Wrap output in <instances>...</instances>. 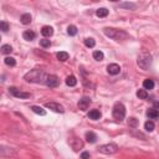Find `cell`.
<instances>
[{
	"label": "cell",
	"mask_w": 159,
	"mask_h": 159,
	"mask_svg": "<svg viewBox=\"0 0 159 159\" xmlns=\"http://www.w3.org/2000/svg\"><path fill=\"white\" fill-rule=\"evenodd\" d=\"M24 78H25V81H26V82L44 83L45 82V78H46V73H45L42 70L35 68V70H31L30 72H27L26 75H25Z\"/></svg>",
	"instance_id": "7a4b0ae2"
},
{
	"label": "cell",
	"mask_w": 159,
	"mask_h": 159,
	"mask_svg": "<svg viewBox=\"0 0 159 159\" xmlns=\"http://www.w3.org/2000/svg\"><path fill=\"white\" fill-rule=\"evenodd\" d=\"M153 63V57L151 53L148 52H144V53H141L138 56V60H137V65L142 70H148L149 67L152 66Z\"/></svg>",
	"instance_id": "3957f363"
},
{
	"label": "cell",
	"mask_w": 159,
	"mask_h": 159,
	"mask_svg": "<svg viewBox=\"0 0 159 159\" xmlns=\"http://www.w3.org/2000/svg\"><path fill=\"white\" fill-rule=\"evenodd\" d=\"M107 72L109 75H112V76H116L121 72V67H119V65L117 63H109L107 66Z\"/></svg>",
	"instance_id": "30bf717a"
},
{
	"label": "cell",
	"mask_w": 159,
	"mask_h": 159,
	"mask_svg": "<svg viewBox=\"0 0 159 159\" xmlns=\"http://www.w3.org/2000/svg\"><path fill=\"white\" fill-rule=\"evenodd\" d=\"M0 40H1V37H0Z\"/></svg>",
	"instance_id": "d590c367"
},
{
	"label": "cell",
	"mask_w": 159,
	"mask_h": 159,
	"mask_svg": "<svg viewBox=\"0 0 159 159\" xmlns=\"http://www.w3.org/2000/svg\"><path fill=\"white\" fill-rule=\"evenodd\" d=\"M44 83L50 88H55L60 84V80L56 75H46V78H45Z\"/></svg>",
	"instance_id": "8992f818"
},
{
	"label": "cell",
	"mask_w": 159,
	"mask_h": 159,
	"mask_svg": "<svg viewBox=\"0 0 159 159\" xmlns=\"http://www.w3.org/2000/svg\"><path fill=\"white\" fill-rule=\"evenodd\" d=\"M23 37L24 40H26V41H32V40L36 39V34L31 30H26V31L23 32Z\"/></svg>",
	"instance_id": "7c38bea8"
},
{
	"label": "cell",
	"mask_w": 159,
	"mask_h": 159,
	"mask_svg": "<svg viewBox=\"0 0 159 159\" xmlns=\"http://www.w3.org/2000/svg\"><path fill=\"white\" fill-rule=\"evenodd\" d=\"M31 20H32V18H31V15L30 14H23L21 15V18H20V21H21V24H24V25H29L30 23H31Z\"/></svg>",
	"instance_id": "d6986e66"
},
{
	"label": "cell",
	"mask_w": 159,
	"mask_h": 159,
	"mask_svg": "<svg viewBox=\"0 0 159 159\" xmlns=\"http://www.w3.org/2000/svg\"><path fill=\"white\" fill-rule=\"evenodd\" d=\"M31 111L36 114H40V116H46V111L40 106H31Z\"/></svg>",
	"instance_id": "ffe728a7"
},
{
	"label": "cell",
	"mask_w": 159,
	"mask_h": 159,
	"mask_svg": "<svg viewBox=\"0 0 159 159\" xmlns=\"http://www.w3.org/2000/svg\"><path fill=\"white\" fill-rule=\"evenodd\" d=\"M102 117V113L98 111V109H92V111H89L88 113V118L92 119V121H97V119H99Z\"/></svg>",
	"instance_id": "5bb4252c"
},
{
	"label": "cell",
	"mask_w": 159,
	"mask_h": 159,
	"mask_svg": "<svg viewBox=\"0 0 159 159\" xmlns=\"http://www.w3.org/2000/svg\"><path fill=\"white\" fill-rule=\"evenodd\" d=\"M0 30L4 32H8L9 31V24L6 21H0Z\"/></svg>",
	"instance_id": "d6a6232c"
},
{
	"label": "cell",
	"mask_w": 159,
	"mask_h": 159,
	"mask_svg": "<svg viewBox=\"0 0 159 159\" xmlns=\"http://www.w3.org/2000/svg\"><path fill=\"white\" fill-rule=\"evenodd\" d=\"M153 108H154V109H158V108H159V103H158L157 101L154 102V107H153Z\"/></svg>",
	"instance_id": "e575fe53"
},
{
	"label": "cell",
	"mask_w": 159,
	"mask_h": 159,
	"mask_svg": "<svg viewBox=\"0 0 159 159\" xmlns=\"http://www.w3.org/2000/svg\"><path fill=\"white\" fill-rule=\"evenodd\" d=\"M112 114H113L114 119H117V121H122V119L126 117V107L123 106V103L117 102L116 104H114L113 109H112Z\"/></svg>",
	"instance_id": "277c9868"
},
{
	"label": "cell",
	"mask_w": 159,
	"mask_h": 159,
	"mask_svg": "<svg viewBox=\"0 0 159 159\" xmlns=\"http://www.w3.org/2000/svg\"><path fill=\"white\" fill-rule=\"evenodd\" d=\"M92 56H93V58L96 60V61H102V60L104 58V55H103L102 51H94Z\"/></svg>",
	"instance_id": "f1b7e54d"
},
{
	"label": "cell",
	"mask_w": 159,
	"mask_h": 159,
	"mask_svg": "<svg viewBox=\"0 0 159 159\" xmlns=\"http://www.w3.org/2000/svg\"><path fill=\"white\" fill-rule=\"evenodd\" d=\"M108 9H106V8H99L97 11H96V15L98 18H106L107 15H108Z\"/></svg>",
	"instance_id": "603a6c76"
},
{
	"label": "cell",
	"mask_w": 159,
	"mask_h": 159,
	"mask_svg": "<svg viewBox=\"0 0 159 159\" xmlns=\"http://www.w3.org/2000/svg\"><path fill=\"white\" fill-rule=\"evenodd\" d=\"M119 8L129 9V10H136L137 9V5L134 4V3H121V4H119Z\"/></svg>",
	"instance_id": "7402d4cb"
},
{
	"label": "cell",
	"mask_w": 159,
	"mask_h": 159,
	"mask_svg": "<svg viewBox=\"0 0 159 159\" xmlns=\"http://www.w3.org/2000/svg\"><path fill=\"white\" fill-rule=\"evenodd\" d=\"M89 153L88 152H82L81 153V159H89Z\"/></svg>",
	"instance_id": "836d02e7"
},
{
	"label": "cell",
	"mask_w": 159,
	"mask_h": 159,
	"mask_svg": "<svg viewBox=\"0 0 159 159\" xmlns=\"http://www.w3.org/2000/svg\"><path fill=\"white\" fill-rule=\"evenodd\" d=\"M98 152L102 154H114L118 152V146L114 143H108V144H103V146L98 147Z\"/></svg>",
	"instance_id": "5b68a950"
},
{
	"label": "cell",
	"mask_w": 159,
	"mask_h": 159,
	"mask_svg": "<svg viewBox=\"0 0 159 159\" xmlns=\"http://www.w3.org/2000/svg\"><path fill=\"white\" fill-rule=\"evenodd\" d=\"M89 104H91V98L84 96V97H82V98L78 101L77 106H78V108L81 109V111H87L88 107H89Z\"/></svg>",
	"instance_id": "ba28073f"
},
{
	"label": "cell",
	"mask_w": 159,
	"mask_h": 159,
	"mask_svg": "<svg viewBox=\"0 0 159 159\" xmlns=\"http://www.w3.org/2000/svg\"><path fill=\"white\" fill-rule=\"evenodd\" d=\"M84 46H87V47H89V49H92V47H94V45H96V41H94V39H92V37H87V39H84Z\"/></svg>",
	"instance_id": "484cf974"
},
{
	"label": "cell",
	"mask_w": 159,
	"mask_h": 159,
	"mask_svg": "<svg viewBox=\"0 0 159 159\" xmlns=\"http://www.w3.org/2000/svg\"><path fill=\"white\" fill-rule=\"evenodd\" d=\"M4 62H5V65H6V66L14 67L15 65H16V60H15L14 57H10V56H8V57H5V58H4Z\"/></svg>",
	"instance_id": "cb8c5ba5"
},
{
	"label": "cell",
	"mask_w": 159,
	"mask_h": 159,
	"mask_svg": "<svg viewBox=\"0 0 159 159\" xmlns=\"http://www.w3.org/2000/svg\"><path fill=\"white\" fill-rule=\"evenodd\" d=\"M56 57H57L61 62H65V61H67V60H68L70 55H68V52H66V51H60V52L56 53Z\"/></svg>",
	"instance_id": "ac0fdd59"
},
{
	"label": "cell",
	"mask_w": 159,
	"mask_h": 159,
	"mask_svg": "<svg viewBox=\"0 0 159 159\" xmlns=\"http://www.w3.org/2000/svg\"><path fill=\"white\" fill-rule=\"evenodd\" d=\"M147 116L151 119H157L159 117V112H158V109L151 108V109H148V111H147Z\"/></svg>",
	"instance_id": "44dd1931"
},
{
	"label": "cell",
	"mask_w": 159,
	"mask_h": 159,
	"mask_svg": "<svg viewBox=\"0 0 159 159\" xmlns=\"http://www.w3.org/2000/svg\"><path fill=\"white\" fill-rule=\"evenodd\" d=\"M11 51H13V47L10 46V45H8V44L6 45H3V46L0 47V52L4 53V55H9Z\"/></svg>",
	"instance_id": "d4e9b609"
},
{
	"label": "cell",
	"mask_w": 159,
	"mask_h": 159,
	"mask_svg": "<svg viewBox=\"0 0 159 159\" xmlns=\"http://www.w3.org/2000/svg\"><path fill=\"white\" fill-rule=\"evenodd\" d=\"M144 128H146L147 132H153L154 128H155V126H154V122H152V121H147L146 123H144Z\"/></svg>",
	"instance_id": "83f0119b"
},
{
	"label": "cell",
	"mask_w": 159,
	"mask_h": 159,
	"mask_svg": "<svg viewBox=\"0 0 159 159\" xmlns=\"http://www.w3.org/2000/svg\"><path fill=\"white\" fill-rule=\"evenodd\" d=\"M86 141L88 143H96L97 142V134L93 132H87L86 133Z\"/></svg>",
	"instance_id": "e0dca14e"
},
{
	"label": "cell",
	"mask_w": 159,
	"mask_h": 159,
	"mask_svg": "<svg viewBox=\"0 0 159 159\" xmlns=\"http://www.w3.org/2000/svg\"><path fill=\"white\" fill-rule=\"evenodd\" d=\"M41 34L45 37H50V36H52V34H53V29L51 26H49V25H45L41 29Z\"/></svg>",
	"instance_id": "4fadbf2b"
},
{
	"label": "cell",
	"mask_w": 159,
	"mask_h": 159,
	"mask_svg": "<svg viewBox=\"0 0 159 159\" xmlns=\"http://www.w3.org/2000/svg\"><path fill=\"white\" fill-rule=\"evenodd\" d=\"M128 126L132 127V128H136L138 126V119L134 118V117H131V118L128 119Z\"/></svg>",
	"instance_id": "4dcf8cb0"
},
{
	"label": "cell",
	"mask_w": 159,
	"mask_h": 159,
	"mask_svg": "<svg viewBox=\"0 0 159 159\" xmlns=\"http://www.w3.org/2000/svg\"><path fill=\"white\" fill-rule=\"evenodd\" d=\"M9 93L13 94L14 97L16 98H21V99H25V98H29L31 94H30L29 92H23L20 91V89H18L16 87H9Z\"/></svg>",
	"instance_id": "52a82bcc"
},
{
	"label": "cell",
	"mask_w": 159,
	"mask_h": 159,
	"mask_svg": "<svg viewBox=\"0 0 159 159\" xmlns=\"http://www.w3.org/2000/svg\"><path fill=\"white\" fill-rule=\"evenodd\" d=\"M46 108L52 109L53 112H57V113H63L65 112L63 107L60 103H56V102H49V103H46Z\"/></svg>",
	"instance_id": "9c48e42d"
},
{
	"label": "cell",
	"mask_w": 159,
	"mask_h": 159,
	"mask_svg": "<svg viewBox=\"0 0 159 159\" xmlns=\"http://www.w3.org/2000/svg\"><path fill=\"white\" fill-rule=\"evenodd\" d=\"M40 46L41 47H50L51 46V41L50 40H47V39H42V40H40Z\"/></svg>",
	"instance_id": "1f68e13d"
},
{
	"label": "cell",
	"mask_w": 159,
	"mask_h": 159,
	"mask_svg": "<svg viewBox=\"0 0 159 159\" xmlns=\"http://www.w3.org/2000/svg\"><path fill=\"white\" fill-rule=\"evenodd\" d=\"M103 34L107 37L113 39L116 41H124V40L129 39V35L124 31V30H119V29H113V27H104L103 29Z\"/></svg>",
	"instance_id": "6da1fadb"
},
{
	"label": "cell",
	"mask_w": 159,
	"mask_h": 159,
	"mask_svg": "<svg viewBox=\"0 0 159 159\" xmlns=\"http://www.w3.org/2000/svg\"><path fill=\"white\" fill-rule=\"evenodd\" d=\"M67 34L70 36H75V35H77V27L75 26V25H70L67 27Z\"/></svg>",
	"instance_id": "f546056e"
},
{
	"label": "cell",
	"mask_w": 159,
	"mask_h": 159,
	"mask_svg": "<svg viewBox=\"0 0 159 159\" xmlns=\"http://www.w3.org/2000/svg\"><path fill=\"white\" fill-rule=\"evenodd\" d=\"M66 84L70 87H73L77 84V78L73 76V75H70V76L66 77Z\"/></svg>",
	"instance_id": "2e32d148"
},
{
	"label": "cell",
	"mask_w": 159,
	"mask_h": 159,
	"mask_svg": "<svg viewBox=\"0 0 159 159\" xmlns=\"http://www.w3.org/2000/svg\"><path fill=\"white\" fill-rule=\"evenodd\" d=\"M70 144H71V147H72V149H73L75 152H78L80 149L83 147V142L81 141V139H78V138H73V139H71Z\"/></svg>",
	"instance_id": "8fae6325"
},
{
	"label": "cell",
	"mask_w": 159,
	"mask_h": 159,
	"mask_svg": "<svg viewBox=\"0 0 159 159\" xmlns=\"http://www.w3.org/2000/svg\"><path fill=\"white\" fill-rule=\"evenodd\" d=\"M137 97L139 99H147L148 98V92L146 89H138L137 91Z\"/></svg>",
	"instance_id": "4316f807"
},
{
	"label": "cell",
	"mask_w": 159,
	"mask_h": 159,
	"mask_svg": "<svg viewBox=\"0 0 159 159\" xmlns=\"http://www.w3.org/2000/svg\"><path fill=\"white\" fill-rule=\"evenodd\" d=\"M154 88V81L151 78H147L143 81V89H153Z\"/></svg>",
	"instance_id": "9a60e30c"
}]
</instances>
